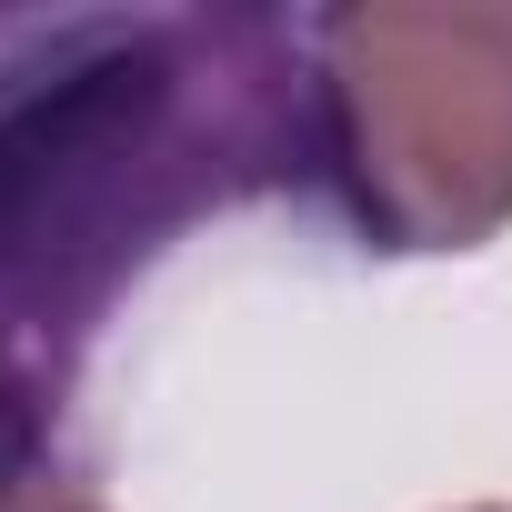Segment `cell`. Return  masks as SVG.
<instances>
[{"label": "cell", "mask_w": 512, "mask_h": 512, "mask_svg": "<svg viewBox=\"0 0 512 512\" xmlns=\"http://www.w3.org/2000/svg\"><path fill=\"white\" fill-rule=\"evenodd\" d=\"M0 512H111V502L81 482H0Z\"/></svg>", "instance_id": "3957f363"}, {"label": "cell", "mask_w": 512, "mask_h": 512, "mask_svg": "<svg viewBox=\"0 0 512 512\" xmlns=\"http://www.w3.org/2000/svg\"><path fill=\"white\" fill-rule=\"evenodd\" d=\"M472 512H512V502H472Z\"/></svg>", "instance_id": "277c9868"}, {"label": "cell", "mask_w": 512, "mask_h": 512, "mask_svg": "<svg viewBox=\"0 0 512 512\" xmlns=\"http://www.w3.org/2000/svg\"><path fill=\"white\" fill-rule=\"evenodd\" d=\"M272 81L71 71L0 101V392H61L111 292L191 221L272 181Z\"/></svg>", "instance_id": "6da1fadb"}, {"label": "cell", "mask_w": 512, "mask_h": 512, "mask_svg": "<svg viewBox=\"0 0 512 512\" xmlns=\"http://www.w3.org/2000/svg\"><path fill=\"white\" fill-rule=\"evenodd\" d=\"M312 101L382 251L512 231V0H352L312 31Z\"/></svg>", "instance_id": "7a4b0ae2"}]
</instances>
